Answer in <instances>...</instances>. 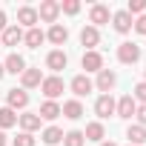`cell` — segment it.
<instances>
[{"mask_svg":"<svg viewBox=\"0 0 146 146\" xmlns=\"http://www.w3.org/2000/svg\"><path fill=\"white\" fill-rule=\"evenodd\" d=\"M0 46H3V43H0Z\"/></svg>","mask_w":146,"mask_h":146,"instance_id":"obj_38","label":"cell"},{"mask_svg":"<svg viewBox=\"0 0 146 146\" xmlns=\"http://www.w3.org/2000/svg\"><path fill=\"white\" fill-rule=\"evenodd\" d=\"M15 123H17V115H15L9 106H6V109H0V132H3V129H12Z\"/></svg>","mask_w":146,"mask_h":146,"instance_id":"obj_27","label":"cell"},{"mask_svg":"<svg viewBox=\"0 0 146 146\" xmlns=\"http://www.w3.org/2000/svg\"><path fill=\"white\" fill-rule=\"evenodd\" d=\"M115 83H117L115 72L100 69V72H98V80H95V89H98V92H103V95H112V86H115Z\"/></svg>","mask_w":146,"mask_h":146,"instance_id":"obj_8","label":"cell"},{"mask_svg":"<svg viewBox=\"0 0 146 146\" xmlns=\"http://www.w3.org/2000/svg\"><path fill=\"white\" fill-rule=\"evenodd\" d=\"M132 29H135L137 35H146V15H140V17L135 20V26H132Z\"/></svg>","mask_w":146,"mask_h":146,"instance_id":"obj_32","label":"cell"},{"mask_svg":"<svg viewBox=\"0 0 146 146\" xmlns=\"http://www.w3.org/2000/svg\"><path fill=\"white\" fill-rule=\"evenodd\" d=\"M115 103H117V100H115L112 95H100V98L95 100V115H98L100 120H106L109 115H115Z\"/></svg>","mask_w":146,"mask_h":146,"instance_id":"obj_6","label":"cell"},{"mask_svg":"<svg viewBox=\"0 0 146 146\" xmlns=\"http://www.w3.org/2000/svg\"><path fill=\"white\" fill-rule=\"evenodd\" d=\"M40 120H54V117H60V103H54V100H46L43 106H40Z\"/></svg>","mask_w":146,"mask_h":146,"instance_id":"obj_24","label":"cell"},{"mask_svg":"<svg viewBox=\"0 0 146 146\" xmlns=\"http://www.w3.org/2000/svg\"><path fill=\"white\" fill-rule=\"evenodd\" d=\"M12 143H15V146H35V137H32L29 132H20V135H17Z\"/></svg>","mask_w":146,"mask_h":146,"instance_id":"obj_31","label":"cell"},{"mask_svg":"<svg viewBox=\"0 0 146 146\" xmlns=\"http://www.w3.org/2000/svg\"><path fill=\"white\" fill-rule=\"evenodd\" d=\"M83 137H86V140H95V143H103V137H106V129H103V123H100V120H92V123L86 126Z\"/></svg>","mask_w":146,"mask_h":146,"instance_id":"obj_20","label":"cell"},{"mask_svg":"<svg viewBox=\"0 0 146 146\" xmlns=\"http://www.w3.org/2000/svg\"><path fill=\"white\" fill-rule=\"evenodd\" d=\"M17 23L26 26V29H35L37 26V9L35 6H20L17 9Z\"/></svg>","mask_w":146,"mask_h":146,"instance_id":"obj_11","label":"cell"},{"mask_svg":"<svg viewBox=\"0 0 146 146\" xmlns=\"http://www.w3.org/2000/svg\"><path fill=\"white\" fill-rule=\"evenodd\" d=\"M60 140H63V129H57V126H49V129H43V143L54 146V143H60Z\"/></svg>","mask_w":146,"mask_h":146,"instance_id":"obj_26","label":"cell"},{"mask_svg":"<svg viewBox=\"0 0 146 146\" xmlns=\"http://www.w3.org/2000/svg\"><path fill=\"white\" fill-rule=\"evenodd\" d=\"M3 69L9 72V75H23V72H26V60H23L17 52H12V54L3 60Z\"/></svg>","mask_w":146,"mask_h":146,"instance_id":"obj_12","label":"cell"},{"mask_svg":"<svg viewBox=\"0 0 146 146\" xmlns=\"http://www.w3.org/2000/svg\"><path fill=\"white\" fill-rule=\"evenodd\" d=\"M112 20V15H109V6H103V3H95L92 9H89V23L98 29V26H106Z\"/></svg>","mask_w":146,"mask_h":146,"instance_id":"obj_5","label":"cell"},{"mask_svg":"<svg viewBox=\"0 0 146 146\" xmlns=\"http://www.w3.org/2000/svg\"><path fill=\"white\" fill-rule=\"evenodd\" d=\"M98 146H117V143H112V140H109V143H106V140H103V143H98Z\"/></svg>","mask_w":146,"mask_h":146,"instance_id":"obj_36","label":"cell"},{"mask_svg":"<svg viewBox=\"0 0 146 146\" xmlns=\"http://www.w3.org/2000/svg\"><path fill=\"white\" fill-rule=\"evenodd\" d=\"M6 29H9V23H6V12L0 9V32H6Z\"/></svg>","mask_w":146,"mask_h":146,"instance_id":"obj_34","label":"cell"},{"mask_svg":"<svg viewBox=\"0 0 146 146\" xmlns=\"http://www.w3.org/2000/svg\"><path fill=\"white\" fill-rule=\"evenodd\" d=\"M46 37H49L54 46H63V43L69 40V29H66V26H60V23H54V26L49 29V35H46Z\"/></svg>","mask_w":146,"mask_h":146,"instance_id":"obj_21","label":"cell"},{"mask_svg":"<svg viewBox=\"0 0 146 146\" xmlns=\"http://www.w3.org/2000/svg\"><path fill=\"white\" fill-rule=\"evenodd\" d=\"M69 89H72V95L80 100V98H86V95L95 89V83H92L86 75H75V78H72V83H69Z\"/></svg>","mask_w":146,"mask_h":146,"instance_id":"obj_3","label":"cell"},{"mask_svg":"<svg viewBox=\"0 0 146 146\" xmlns=\"http://www.w3.org/2000/svg\"><path fill=\"white\" fill-rule=\"evenodd\" d=\"M117 60H120V63H137V60H140V46H137V43H129V40L120 43V46H117Z\"/></svg>","mask_w":146,"mask_h":146,"instance_id":"obj_4","label":"cell"},{"mask_svg":"<svg viewBox=\"0 0 146 146\" xmlns=\"http://www.w3.org/2000/svg\"><path fill=\"white\" fill-rule=\"evenodd\" d=\"M135 112H137V103H135V98H132V95H123V98L115 103V115H117V117H123V120H129Z\"/></svg>","mask_w":146,"mask_h":146,"instance_id":"obj_7","label":"cell"},{"mask_svg":"<svg viewBox=\"0 0 146 146\" xmlns=\"http://www.w3.org/2000/svg\"><path fill=\"white\" fill-rule=\"evenodd\" d=\"M57 15H60V3H57V0H43V3H40V9H37V20L52 23V26H54Z\"/></svg>","mask_w":146,"mask_h":146,"instance_id":"obj_1","label":"cell"},{"mask_svg":"<svg viewBox=\"0 0 146 146\" xmlns=\"http://www.w3.org/2000/svg\"><path fill=\"white\" fill-rule=\"evenodd\" d=\"M9 143V137H6V132H0V146H6Z\"/></svg>","mask_w":146,"mask_h":146,"instance_id":"obj_35","label":"cell"},{"mask_svg":"<svg viewBox=\"0 0 146 146\" xmlns=\"http://www.w3.org/2000/svg\"><path fill=\"white\" fill-rule=\"evenodd\" d=\"M40 89H43L46 100H54V98H60V95H63V78H57V75H52V78H43Z\"/></svg>","mask_w":146,"mask_h":146,"instance_id":"obj_2","label":"cell"},{"mask_svg":"<svg viewBox=\"0 0 146 146\" xmlns=\"http://www.w3.org/2000/svg\"><path fill=\"white\" fill-rule=\"evenodd\" d=\"M80 43L86 46V52H95V46L100 43V32H98L95 26H86V29L80 32Z\"/></svg>","mask_w":146,"mask_h":146,"instance_id":"obj_17","label":"cell"},{"mask_svg":"<svg viewBox=\"0 0 146 146\" xmlns=\"http://www.w3.org/2000/svg\"><path fill=\"white\" fill-rule=\"evenodd\" d=\"M20 83H23V89H35V86H40V83H43V72L26 66V72L20 75Z\"/></svg>","mask_w":146,"mask_h":146,"instance_id":"obj_15","label":"cell"},{"mask_svg":"<svg viewBox=\"0 0 146 146\" xmlns=\"http://www.w3.org/2000/svg\"><path fill=\"white\" fill-rule=\"evenodd\" d=\"M0 43H3V46H17V43H23V29H20V26H9L3 35H0Z\"/></svg>","mask_w":146,"mask_h":146,"instance_id":"obj_18","label":"cell"},{"mask_svg":"<svg viewBox=\"0 0 146 146\" xmlns=\"http://www.w3.org/2000/svg\"><path fill=\"white\" fill-rule=\"evenodd\" d=\"M126 12L129 15H146V0H129V6H126Z\"/></svg>","mask_w":146,"mask_h":146,"instance_id":"obj_29","label":"cell"},{"mask_svg":"<svg viewBox=\"0 0 146 146\" xmlns=\"http://www.w3.org/2000/svg\"><path fill=\"white\" fill-rule=\"evenodd\" d=\"M132 98H135V103H137V106H146V80H140V83L135 86Z\"/></svg>","mask_w":146,"mask_h":146,"instance_id":"obj_28","label":"cell"},{"mask_svg":"<svg viewBox=\"0 0 146 146\" xmlns=\"http://www.w3.org/2000/svg\"><path fill=\"white\" fill-rule=\"evenodd\" d=\"M6 100H9V109H12V112H15V109H26V106H29V92H26V89H9Z\"/></svg>","mask_w":146,"mask_h":146,"instance_id":"obj_10","label":"cell"},{"mask_svg":"<svg viewBox=\"0 0 146 146\" xmlns=\"http://www.w3.org/2000/svg\"><path fill=\"white\" fill-rule=\"evenodd\" d=\"M135 117H137V126H143V129H146V106H137Z\"/></svg>","mask_w":146,"mask_h":146,"instance_id":"obj_33","label":"cell"},{"mask_svg":"<svg viewBox=\"0 0 146 146\" xmlns=\"http://www.w3.org/2000/svg\"><path fill=\"white\" fill-rule=\"evenodd\" d=\"M60 115L63 117H69V120H78V117H83V103L75 98V100H66L63 106H60Z\"/></svg>","mask_w":146,"mask_h":146,"instance_id":"obj_16","label":"cell"},{"mask_svg":"<svg viewBox=\"0 0 146 146\" xmlns=\"http://www.w3.org/2000/svg\"><path fill=\"white\" fill-rule=\"evenodd\" d=\"M43 40H46V35H43V32H40L37 26H35V29H26V32H23V43H26L29 49H37V46H40Z\"/></svg>","mask_w":146,"mask_h":146,"instance_id":"obj_22","label":"cell"},{"mask_svg":"<svg viewBox=\"0 0 146 146\" xmlns=\"http://www.w3.org/2000/svg\"><path fill=\"white\" fill-rule=\"evenodd\" d=\"M60 12H66V15H78V12H80V3H78V0H63V3H60Z\"/></svg>","mask_w":146,"mask_h":146,"instance_id":"obj_30","label":"cell"},{"mask_svg":"<svg viewBox=\"0 0 146 146\" xmlns=\"http://www.w3.org/2000/svg\"><path fill=\"white\" fill-rule=\"evenodd\" d=\"M66 63H69V57H66V52H63V49H54V52H49V54H46V66H49L52 72L66 69Z\"/></svg>","mask_w":146,"mask_h":146,"instance_id":"obj_13","label":"cell"},{"mask_svg":"<svg viewBox=\"0 0 146 146\" xmlns=\"http://www.w3.org/2000/svg\"><path fill=\"white\" fill-rule=\"evenodd\" d=\"M126 137H129V146H140V143H146V129L137 126V123H132L126 129Z\"/></svg>","mask_w":146,"mask_h":146,"instance_id":"obj_23","label":"cell"},{"mask_svg":"<svg viewBox=\"0 0 146 146\" xmlns=\"http://www.w3.org/2000/svg\"><path fill=\"white\" fill-rule=\"evenodd\" d=\"M83 143H86V137H83L80 129H72V132L63 135V146H83Z\"/></svg>","mask_w":146,"mask_h":146,"instance_id":"obj_25","label":"cell"},{"mask_svg":"<svg viewBox=\"0 0 146 146\" xmlns=\"http://www.w3.org/2000/svg\"><path fill=\"white\" fill-rule=\"evenodd\" d=\"M3 75H6V69H3V63H0V78H3Z\"/></svg>","mask_w":146,"mask_h":146,"instance_id":"obj_37","label":"cell"},{"mask_svg":"<svg viewBox=\"0 0 146 146\" xmlns=\"http://www.w3.org/2000/svg\"><path fill=\"white\" fill-rule=\"evenodd\" d=\"M143 80H146V78H143Z\"/></svg>","mask_w":146,"mask_h":146,"instance_id":"obj_39","label":"cell"},{"mask_svg":"<svg viewBox=\"0 0 146 146\" xmlns=\"http://www.w3.org/2000/svg\"><path fill=\"white\" fill-rule=\"evenodd\" d=\"M83 69L86 72H100L103 69V57H100V52H83Z\"/></svg>","mask_w":146,"mask_h":146,"instance_id":"obj_19","label":"cell"},{"mask_svg":"<svg viewBox=\"0 0 146 146\" xmlns=\"http://www.w3.org/2000/svg\"><path fill=\"white\" fill-rule=\"evenodd\" d=\"M17 123H20V129L23 132H35V129H40V115L37 112H23V115H17Z\"/></svg>","mask_w":146,"mask_h":146,"instance_id":"obj_14","label":"cell"},{"mask_svg":"<svg viewBox=\"0 0 146 146\" xmlns=\"http://www.w3.org/2000/svg\"><path fill=\"white\" fill-rule=\"evenodd\" d=\"M112 26H115V32L126 35V32H132L135 20H132V15H129L126 9H120V12H115V15H112Z\"/></svg>","mask_w":146,"mask_h":146,"instance_id":"obj_9","label":"cell"}]
</instances>
